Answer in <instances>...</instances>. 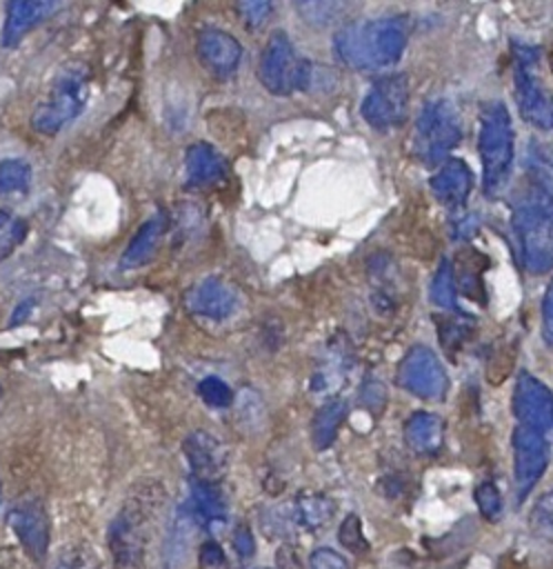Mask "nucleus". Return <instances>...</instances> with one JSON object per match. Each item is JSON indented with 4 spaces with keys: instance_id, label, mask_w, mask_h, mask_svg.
<instances>
[{
    "instance_id": "nucleus-23",
    "label": "nucleus",
    "mask_w": 553,
    "mask_h": 569,
    "mask_svg": "<svg viewBox=\"0 0 553 569\" xmlns=\"http://www.w3.org/2000/svg\"><path fill=\"white\" fill-rule=\"evenodd\" d=\"M346 416V402L340 398L326 400L313 416L311 420V440L315 449H329L340 431V425L344 422Z\"/></svg>"
},
{
    "instance_id": "nucleus-15",
    "label": "nucleus",
    "mask_w": 553,
    "mask_h": 569,
    "mask_svg": "<svg viewBox=\"0 0 553 569\" xmlns=\"http://www.w3.org/2000/svg\"><path fill=\"white\" fill-rule=\"evenodd\" d=\"M184 307L189 313L198 318H209V320H224L235 311V293L227 282L220 278H204L195 282L187 296H184Z\"/></svg>"
},
{
    "instance_id": "nucleus-36",
    "label": "nucleus",
    "mask_w": 553,
    "mask_h": 569,
    "mask_svg": "<svg viewBox=\"0 0 553 569\" xmlns=\"http://www.w3.org/2000/svg\"><path fill=\"white\" fill-rule=\"evenodd\" d=\"M309 569H349V565L338 551H333L329 547H322V549H315L311 553Z\"/></svg>"
},
{
    "instance_id": "nucleus-10",
    "label": "nucleus",
    "mask_w": 553,
    "mask_h": 569,
    "mask_svg": "<svg viewBox=\"0 0 553 569\" xmlns=\"http://www.w3.org/2000/svg\"><path fill=\"white\" fill-rule=\"evenodd\" d=\"M549 465V442L544 433L529 429V427H515L513 431V478H515V498L522 502L535 482L542 478Z\"/></svg>"
},
{
    "instance_id": "nucleus-41",
    "label": "nucleus",
    "mask_w": 553,
    "mask_h": 569,
    "mask_svg": "<svg viewBox=\"0 0 553 569\" xmlns=\"http://www.w3.org/2000/svg\"><path fill=\"white\" fill-rule=\"evenodd\" d=\"M31 307H33V302H31V300H24V302H20V305L16 307V311H13V316H11V325H18V322H22V320L29 316Z\"/></svg>"
},
{
    "instance_id": "nucleus-38",
    "label": "nucleus",
    "mask_w": 553,
    "mask_h": 569,
    "mask_svg": "<svg viewBox=\"0 0 553 569\" xmlns=\"http://www.w3.org/2000/svg\"><path fill=\"white\" fill-rule=\"evenodd\" d=\"M224 565V551L215 540H207L200 547V567L202 569H220Z\"/></svg>"
},
{
    "instance_id": "nucleus-28",
    "label": "nucleus",
    "mask_w": 553,
    "mask_h": 569,
    "mask_svg": "<svg viewBox=\"0 0 553 569\" xmlns=\"http://www.w3.org/2000/svg\"><path fill=\"white\" fill-rule=\"evenodd\" d=\"M27 222L4 209H0V260H7L27 238Z\"/></svg>"
},
{
    "instance_id": "nucleus-7",
    "label": "nucleus",
    "mask_w": 553,
    "mask_h": 569,
    "mask_svg": "<svg viewBox=\"0 0 553 569\" xmlns=\"http://www.w3.org/2000/svg\"><path fill=\"white\" fill-rule=\"evenodd\" d=\"M515 100L522 118L535 129H553V96L537 73V51L515 44Z\"/></svg>"
},
{
    "instance_id": "nucleus-16",
    "label": "nucleus",
    "mask_w": 553,
    "mask_h": 569,
    "mask_svg": "<svg viewBox=\"0 0 553 569\" xmlns=\"http://www.w3.org/2000/svg\"><path fill=\"white\" fill-rule=\"evenodd\" d=\"M144 520L147 516L142 500H129L113 518L109 527V547L120 562H131L140 551Z\"/></svg>"
},
{
    "instance_id": "nucleus-25",
    "label": "nucleus",
    "mask_w": 553,
    "mask_h": 569,
    "mask_svg": "<svg viewBox=\"0 0 553 569\" xmlns=\"http://www.w3.org/2000/svg\"><path fill=\"white\" fill-rule=\"evenodd\" d=\"M31 164L22 158L0 160V198H24L31 189Z\"/></svg>"
},
{
    "instance_id": "nucleus-19",
    "label": "nucleus",
    "mask_w": 553,
    "mask_h": 569,
    "mask_svg": "<svg viewBox=\"0 0 553 569\" xmlns=\"http://www.w3.org/2000/svg\"><path fill=\"white\" fill-rule=\"evenodd\" d=\"M184 176L193 189L211 187L227 176V162L209 142H195L184 153Z\"/></svg>"
},
{
    "instance_id": "nucleus-24",
    "label": "nucleus",
    "mask_w": 553,
    "mask_h": 569,
    "mask_svg": "<svg viewBox=\"0 0 553 569\" xmlns=\"http://www.w3.org/2000/svg\"><path fill=\"white\" fill-rule=\"evenodd\" d=\"M191 500L195 505V513L202 516L211 525H222L227 516V500L218 487V482H207L191 478Z\"/></svg>"
},
{
    "instance_id": "nucleus-6",
    "label": "nucleus",
    "mask_w": 553,
    "mask_h": 569,
    "mask_svg": "<svg viewBox=\"0 0 553 569\" xmlns=\"http://www.w3.org/2000/svg\"><path fill=\"white\" fill-rule=\"evenodd\" d=\"M462 138L460 120L453 109V104L444 98L429 100L415 120L413 131V156L426 164L433 167L451 153L453 147H458Z\"/></svg>"
},
{
    "instance_id": "nucleus-30",
    "label": "nucleus",
    "mask_w": 553,
    "mask_h": 569,
    "mask_svg": "<svg viewBox=\"0 0 553 569\" xmlns=\"http://www.w3.org/2000/svg\"><path fill=\"white\" fill-rule=\"evenodd\" d=\"M198 393L200 398L209 405V407H229L233 402V391L231 387L215 378V376H207L198 382Z\"/></svg>"
},
{
    "instance_id": "nucleus-18",
    "label": "nucleus",
    "mask_w": 553,
    "mask_h": 569,
    "mask_svg": "<svg viewBox=\"0 0 553 569\" xmlns=\"http://www.w3.org/2000/svg\"><path fill=\"white\" fill-rule=\"evenodd\" d=\"M471 187H473L471 169L460 158H446V162L431 178V191L438 198V202L453 209L466 202Z\"/></svg>"
},
{
    "instance_id": "nucleus-42",
    "label": "nucleus",
    "mask_w": 553,
    "mask_h": 569,
    "mask_svg": "<svg viewBox=\"0 0 553 569\" xmlns=\"http://www.w3.org/2000/svg\"><path fill=\"white\" fill-rule=\"evenodd\" d=\"M549 62H551V71H553V44H551V49H549Z\"/></svg>"
},
{
    "instance_id": "nucleus-3",
    "label": "nucleus",
    "mask_w": 553,
    "mask_h": 569,
    "mask_svg": "<svg viewBox=\"0 0 553 569\" xmlns=\"http://www.w3.org/2000/svg\"><path fill=\"white\" fill-rule=\"evenodd\" d=\"M513 229L522 264L531 273L549 271L553 267V196L533 187V193L522 198L513 211Z\"/></svg>"
},
{
    "instance_id": "nucleus-11",
    "label": "nucleus",
    "mask_w": 553,
    "mask_h": 569,
    "mask_svg": "<svg viewBox=\"0 0 553 569\" xmlns=\"http://www.w3.org/2000/svg\"><path fill=\"white\" fill-rule=\"evenodd\" d=\"M513 416L522 427L535 429L540 433L553 429V393L529 371H520L515 380Z\"/></svg>"
},
{
    "instance_id": "nucleus-20",
    "label": "nucleus",
    "mask_w": 553,
    "mask_h": 569,
    "mask_svg": "<svg viewBox=\"0 0 553 569\" xmlns=\"http://www.w3.org/2000/svg\"><path fill=\"white\" fill-rule=\"evenodd\" d=\"M164 231H167V218L162 213H155L149 220H144L133 233V238L129 240L124 253L120 256V269L127 271V269H138L147 264L158 251V244Z\"/></svg>"
},
{
    "instance_id": "nucleus-27",
    "label": "nucleus",
    "mask_w": 553,
    "mask_h": 569,
    "mask_svg": "<svg viewBox=\"0 0 553 569\" xmlns=\"http://www.w3.org/2000/svg\"><path fill=\"white\" fill-rule=\"evenodd\" d=\"M455 271H453V264L451 260H442L433 280H431V300L442 307V309H451L455 311V293H458V287H455Z\"/></svg>"
},
{
    "instance_id": "nucleus-40",
    "label": "nucleus",
    "mask_w": 553,
    "mask_h": 569,
    "mask_svg": "<svg viewBox=\"0 0 553 569\" xmlns=\"http://www.w3.org/2000/svg\"><path fill=\"white\" fill-rule=\"evenodd\" d=\"M233 549L242 556V558H249L253 556L255 551V545H253V533L247 525H238L235 531H233Z\"/></svg>"
},
{
    "instance_id": "nucleus-26",
    "label": "nucleus",
    "mask_w": 553,
    "mask_h": 569,
    "mask_svg": "<svg viewBox=\"0 0 553 569\" xmlns=\"http://www.w3.org/2000/svg\"><path fill=\"white\" fill-rule=\"evenodd\" d=\"M335 505L324 493H300L295 500V518L306 529L324 527L333 518Z\"/></svg>"
},
{
    "instance_id": "nucleus-17",
    "label": "nucleus",
    "mask_w": 553,
    "mask_h": 569,
    "mask_svg": "<svg viewBox=\"0 0 553 569\" xmlns=\"http://www.w3.org/2000/svg\"><path fill=\"white\" fill-rule=\"evenodd\" d=\"M56 9H58V4L47 2V0H11L7 4L0 44L16 47L36 24H40L44 18H49Z\"/></svg>"
},
{
    "instance_id": "nucleus-2",
    "label": "nucleus",
    "mask_w": 553,
    "mask_h": 569,
    "mask_svg": "<svg viewBox=\"0 0 553 569\" xmlns=\"http://www.w3.org/2000/svg\"><path fill=\"white\" fill-rule=\"evenodd\" d=\"M513 142V124L504 102H484L480 109L477 151L482 160V184L489 198H495L509 182L515 149Z\"/></svg>"
},
{
    "instance_id": "nucleus-39",
    "label": "nucleus",
    "mask_w": 553,
    "mask_h": 569,
    "mask_svg": "<svg viewBox=\"0 0 553 569\" xmlns=\"http://www.w3.org/2000/svg\"><path fill=\"white\" fill-rule=\"evenodd\" d=\"M360 402L364 407H369L371 411L382 409V405H384V387L380 382H375V380H366L362 385V391H360Z\"/></svg>"
},
{
    "instance_id": "nucleus-12",
    "label": "nucleus",
    "mask_w": 553,
    "mask_h": 569,
    "mask_svg": "<svg viewBox=\"0 0 553 569\" xmlns=\"http://www.w3.org/2000/svg\"><path fill=\"white\" fill-rule=\"evenodd\" d=\"M182 453L191 467L193 478L198 480L218 482L227 471V462H229L227 447L222 445L220 438H215L209 431H202V429L191 431L182 442Z\"/></svg>"
},
{
    "instance_id": "nucleus-29",
    "label": "nucleus",
    "mask_w": 553,
    "mask_h": 569,
    "mask_svg": "<svg viewBox=\"0 0 553 569\" xmlns=\"http://www.w3.org/2000/svg\"><path fill=\"white\" fill-rule=\"evenodd\" d=\"M529 525H531V531L535 536H540L542 540L553 542V489L544 491L535 500V505L529 513Z\"/></svg>"
},
{
    "instance_id": "nucleus-5",
    "label": "nucleus",
    "mask_w": 553,
    "mask_h": 569,
    "mask_svg": "<svg viewBox=\"0 0 553 569\" xmlns=\"http://www.w3.org/2000/svg\"><path fill=\"white\" fill-rule=\"evenodd\" d=\"M311 76L309 60L298 56L291 38L284 31L271 33L258 62L262 87L273 96H289L293 91H304L311 84Z\"/></svg>"
},
{
    "instance_id": "nucleus-13",
    "label": "nucleus",
    "mask_w": 553,
    "mask_h": 569,
    "mask_svg": "<svg viewBox=\"0 0 553 569\" xmlns=\"http://www.w3.org/2000/svg\"><path fill=\"white\" fill-rule=\"evenodd\" d=\"M198 58L204 69L215 78H231L242 60V44L224 29H202L195 44Z\"/></svg>"
},
{
    "instance_id": "nucleus-33",
    "label": "nucleus",
    "mask_w": 553,
    "mask_h": 569,
    "mask_svg": "<svg viewBox=\"0 0 553 569\" xmlns=\"http://www.w3.org/2000/svg\"><path fill=\"white\" fill-rule=\"evenodd\" d=\"M438 327H440V338H442L444 349H453V347H458L466 340L471 320H462V316L460 318H446V322L440 320Z\"/></svg>"
},
{
    "instance_id": "nucleus-21",
    "label": "nucleus",
    "mask_w": 553,
    "mask_h": 569,
    "mask_svg": "<svg viewBox=\"0 0 553 569\" xmlns=\"http://www.w3.org/2000/svg\"><path fill=\"white\" fill-rule=\"evenodd\" d=\"M404 440L415 453L433 456L444 442V420L431 411H415L404 422Z\"/></svg>"
},
{
    "instance_id": "nucleus-1",
    "label": "nucleus",
    "mask_w": 553,
    "mask_h": 569,
    "mask_svg": "<svg viewBox=\"0 0 553 569\" xmlns=\"http://www.w3.org/2000/svg\"><path fill=\"white\" fill-rule=\"evenodd\" d=\"M409 42V24L404 18L353 20L333 36L338 60L351 69L371 71L391 67L400 60Z\"/></svg>"
},
{
    "instance_id": "nucleus-34",
    "label": "nucleus",
    "mask_w": 553,
    "mask_h": 569,
    "mask_svg": "<svg viewBox=\"0 0 553 569\" xmlns=\"http://www.w3.org/2000/svg\"><path fill=\"white\" fill-rule=\"evenodd\" d=\"M238 13L242 18V22L249 29H258L267 16L271 13V2H262V0H251V2H240L238 4Z\"/></svg>"
},
{
    "instance_id": "nucleus-4",
    "label": "nucleus",
    "mask_w": 553,
    "mask_h": 569,
    "mask_svg": "<svg viewBox=\"0 0 553 569\" xmlns=\"http://www.w3.org/2000/svg\"><path fill=\"white\" fill-rule=\"evenodd\" d=\"M87 87V69L82 64H69L62 69L56 76L47 98L33 109L31 127L44 136H56L62 131L82 113L89 98Z\"/></svg>"
},
{
    "instance_id": "nucleus-31",
    "label": "nucleus",
    "mask_w": 553,
    "mask_h": 569,
    "mask_svg": "<svg viewBox=\"0 0 553 569\" xmlns=\"http://www.w3.org/2000/svg\"><path fill=\"white\" fill-rule=\"evenodd\" d=\"M475 502L486 520H497L502 516V493L491 480H484L475 487Z\"/></svg>"
},
{
    "instance_id": "nucleus-22",
    "label": "nucleus",
    "mask_w": 553,
    "mask_h": 569,
    "mask_svg": "<svg viewBox=\"0 0 553 569\" xmlns=\"http://www.w3.org/2000/svg\"><path fill=\"white\" fill-rule=\"evenodd\" d=\"M349 367H351L349 345L344 338H335L333 342H329V347L320 360V367L313 373V382H311L313 391L331 393L333 389H338L344 382Z\"/></svg>"
},
{
    "instance_id": "nucleus-32",
    "label": "nucleus",
    "mask_w": 553,
    "mask_h": 569,
    "mask_svg": "<svg viewBox=\"0 0 553 569\" xmlns=\"http://www.w3.org/2000/svg\"><path fill=\"white\" fill-rule=\"evenodd\" d=\"M338 540L342 542V547H346L349 551H353V553H362V551H366V538H364V533H362V522H360V518L355 516V513H349L344 520H342V525H340V529H338Z\"/></svg>"
},
{
    "instance_id": "nucleus-9",
    "label": "nucleus",
    "mask_w": 553,
    "mask_h": 569,
    "mask_svg": "<svg viewBox=\"0 0 553 569\" xmlns=\"http://www.w3.org/2000/svg\"><path fill=\"white\" fill-rule=\"evenodd\" d=\"M398 385L424 400H442L449 387L440 358L424 345L411 347L398 365Z\"/></svg>"
},
{
    "instance_id": "nucleus-37",
    "label": "nucleus",
    "mask_w": 553,
    "mask_h": 569,
    "mask_svg": "<svg viewBox=\"0 0 553 569\" xmlns=\"http://www.w3.org/2000/svg\"><path fill=\"white\" fill-rule=\"evenodd\" d=\"M542 336L553 347V278L542 298Z\"/></svg>"
},
{
    "instance_id": "nucleus-35",
    "label": "nucleus",
    "mask_w": 553,
    "mask_h": 569,
    "mask_svg": "<svg viewBox=\"0 0 553 569\" xmlns=\"http://www.w3.org/2000/svg\"><path fill=\"white\" fill-rule=\"evenodd\" d=\"M340 7L338 4H331V2H304V4H298V11L302 13V20H309V22H318V24H326L333 20V11H338Z\"/></svg>"
},
{
    "instance_id": "nucleus-8",
    "label": "nucleus",
    "mask_w": 553,
    "mask_h": 569,
    "mask_svg": "<svg viewBox=\"0 0 553 569\" xmlns=\"http://www.w3.org/2000/svg\"><path fill=\"white\" fill-rule=\"evenodd\" d=\"M360 111L378 131L400 127L409 113V78L404 73H386L378 78L362 98Z\"/></svg>"
},
{
    "instance_id": "nucleus-14",
    "label": "nucleus",
    "mask_w": 553,
    "mask_h": 569,
    "mask_svg": "<svg viewBox=\"0 0 553 569\" xmlns=\"http://www.w3.org/2000/svg\"><path fill=\"white\" fill-rule=\"evenodd\" d=\"M9 527L18 536L24 551L42 562L49 549V520L38 502H22L9 511Z\"/></svg>"
}]
</instances>
